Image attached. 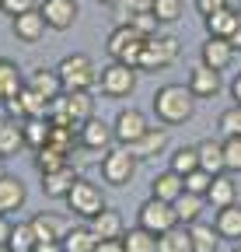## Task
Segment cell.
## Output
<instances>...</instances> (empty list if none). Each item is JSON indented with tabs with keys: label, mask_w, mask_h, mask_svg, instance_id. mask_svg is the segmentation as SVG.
Instances as JSON below:
<instances>
[{
	"label": "cell",
	"mask_w": 241,
	"mask_h": 252,
	"mask_svg": "<svg viewBox=\"0 0 241 252\" xmlns=\"http://www.w3.org/2000/svg\"><path fill=\"white\" fill-rule=\"evenodd\" d=\"M154 112L164 126H182L196 112V94L189 84H164L154 91Z\"/></svg>",
	"instance_id": "cell-1"
},
{
	"label": "cell",
	"mask_w": 241,
	"mask_h": 252,
	"mask_svg": "<svg viewBox=\"0 0 241 252\" xmlns=\"http://www.w3.org/2000/svg\"><path fill=\"white\" fill-rule=\"evenodd\" d=\"M59 81H63V91H91V84L98 81L95 74V63L87 60L84 53H70L59 60V67H56Z\"/></svg>",
	"instance_id": "cell-2"
},
{
	"label": "cell",
	"mask_w": 241,
	"mask_h": 252,
	"mask_svg": "<svg viewBox=\"0 0 241 252\" xmlns=\"http://www.w3.org/2000/svg\"><path fill=\"white\" fill-rule=\"evenodd\" d=\"M178 56V39L175 35H150L143 39V49L136 56V70H161V67H171Z\"/></svg>",
	"instance_id": "cell-3"
},
{
	"label": "cell",
	"mask_w": 241,
	"mask_h": 252,
	"mask_svg": "<svg viewBox=\"0 0 241 252\" xmlns=\"http://www.w3.org/2000/svg\"><path fill=\"white\" fill-rule=\"evenodd\" d=\"M98 168H102V179L108 186H126L136 175V158H133V151L126 144H115V147L105 151V158H102Z\"/></svg>",
	"instance_id": "cell-4"
},
{
	"label": "cell",
	"mask_w": 241,
	"mask_h": 252,
	"mask_svg": "<svg viewBox=\"0 0 241 252\" xmlns=\"http://www.w3.org/2000/svg\"><path fill=\"white\" fill-rule=\"evenodd\" d=\"M67 207H70V214H77V217H84V220H91L95 214L105 210V196H102V189H98L95 182L77 179L74 189L67 193Z\"/></svg>",
	"instance_id": "cell-5"
},
{
	"label": "cell",
	"mask_w": 241,
	"mask_h": 252,
	"mask_svg": "<svg viewBox=\"0 0 241 252\" xmlns=\"http://www.w3.org/2000/svg\"><path fill=\"white\" fill-rule=\"evenodd\" d=\"M98 84H102V91L108 98H126V94L136 88V67L133 63H123V60H112L98 74Z\"/></svg>",
	"instance_id": "cell-6"
},
{
	"label": "cell",
	"mask_w": 241,
	"mask_h": 252,
	"mask_svg": "<svg viewBox=\"0 0 241 252\" xmlns=\"http://www.w3.org/2000/svg\"><path fill=\"white\" fill-rule=\"evenodd\" d=\"M105 49H108L112 60H123V63H133V67H136V56L143 49V35H140L133 25H119L112 35H108Z\"/></svg>",
	"instance_id": "cell-7"
},
{
	"label": "cell",
	"mask_w": 241,
	"mask_h": 252,
	"mask_svg": "<svg viewBox=\"0 0 241 252\" xmlns=\"http://www.w3.org/2000/svg\"><path fill=\"white\" fill-rule=\"evenodd\" d=\"M140 224L147 231H154V235H164L168 228L178 224V214H175V203L168 200H158V196H150L143 207H140Z\"/></svg>",
	"instance_id": "cell-8"
},
{
	"label": "cell",
	"mask_w": 241,
	"mask_h": 252,
	"mask_svg": "<svg viewBox=\"0 0 241 252\" xmlns=\"http://www.w3.org/2000/svg\"><path fill=\"white\" fill-rule=\"evenodd\" d=\"M39 11L53 32H67L77 21V0H42Z\"/></svg>",
	"instance_id": "cell-9"
},
{
	"label": "cell",
	"mask_w": 241,
	"mask_h": 252,
	"mask_svg": "<svg viewBox=\"0 0 241 252\" xmlns=\"http://www.w3.org/2000/svg\"><path fill=\"white\" fill-rule=\"evenodd\" d=\"M220 74L224 70H214V67H206V63L199 60L196 67L189 70V88H192V94L196 98H214V94H220Z\"/></svg>",
	"instance_id": "cell-10"
},
{
	"label": "cell",
	"mask_w": 241,
	"mask_h": 252,
	"mask_svg": "<svg viewBox=\"0 0 241 252\" xmlns=\"http://www.w3.org/2000/svg\"><path fill=\"white\" fill-rule=\"evenodd\" d=\"M147 130H150V126H147V116H143L140 109H123V112H119V119H115V126H112V133H115L119 144H133V140L143 137Z\"/></svg>",
	"instance_id": "cell-11"
},
{
	"label": "cell",
	"mask_w": 241,
	"mask_h": 252,
	"mask_svg": "<svg viewBox=\"0 0 241 252\" xmlns=\"http://www.w3.org/2000/svg\"><path fill=\"white\" fill-rule=\"evenodd\" d=\"M199 56H203L206 67H214V70H227V67H231V60H234V42H231V39H220V35H206V42H203Z\"/></svg>",
	"instance_id": "cell-12"
},
{
	"label": "cell",
	"mask_w": 241,
	"mask_h": 252,
	"mask_svg": "<svg viewBox=\"0 0 241 252\" xmlns=\"http://www.w3.org/2000/svg\"><path fill=\"white\" fill-rule=\"evenodd\" d=\"M11 28H14V39L18 42H39L42 35H46V18H42V11L35 7V11H25V14H18V18H11Z\"/></svg>",
	"instance_id": "cell-13"
},
{
	"label": "cell",
	"mask_w": 241,
	"mask_h": 252,
	"mask_svg": "<svg viewBox=\"0 0 241 252\" xmlns=\"http://www.w3.org/2000/svg\"><path fill=\"white\" fill-rule=\"evenodd\" d=\"M25 147V130H21V123L18 116L11 112H0V158H11Z\"/></svg>",
	"instance_id": "cell-14"
},
{
	"label": "cell",
	"mask_w": 241,
	"mask_h": 252,
	"mask_svg": "<svg viewBox=\"0 0 241 252\" xmlns=\"http://www.w3.org/2000/svg\"><path fill=\"white\" fill-rule=\"evenodd\" d=\"M108 137H115V133L108 130V123H102L98 116L84 119L80 130H77V140H80L87 151H108Z\"/></svg>",
	"instance_id": "cell-15"
},
{
	"label": "cell",
	"mask_w": 241,
	"mask_h": 252,
	"mask_svg": "<svg viewBox=\"0 0 241 252\" xmlns=\"http://www.w3.org/2000/svg\"><path fill=\"white\" fill-rule=\"evenodd\" d=\"M182 193H186V175H178L175 168H164L161 175H154V182H150V196H158V200L175 203Z\"/></svg>",
	"instance_id": "cell-16"
},
{
	"label": "cell",
	"mask_w": 241,
	"mask_h": 252,
	"mask_svg": "<svg viewBox=\"0 0 241 252\" xmlns=\"http://www.w3.org/2000/svg\"><path fill=\"white\" fill-rule=\"evenodd\" d=\"M25 200H28V189H25V182L18 175H4V179H0V214L21 210Z\"/></svg>",
	"instance_id": "cell-17"
},
{
	"label": "cell",
	"mask_w": 241,
	"mask_h": 252,
	"mask_svg": "<svg viewBox=\"0 0 241 252\" xmlns=\"http://www.w3.org/2000/svg\"><path fill=\"white\" fill-rule=\"evenodd\" d=\"M80 175L70 168V165H63V168H56V172H46L42 175V193L46 196H59V200H67V193L74 189V182H77Z\"/></svg>",
	"instance_id": "cell-18"
},
{
	"label": "cell",
	"mask_w": 241,
	"mask_h": 252,
	"mask_svg": "<svg viewBox=\"0 0 241 252\" xmlns=\"http://www.w3.org/2000/svg\"><path fill=\"white\" fill-rule=\"evenodd\" d=\"M32 228H35L39 242H63V235L70 231L67 220L59 217V214H49V210H42V214L32 217Z\"/></svg>",
	"instance_id": "cell-19"
},
{
	"label": "cell",
	"mask_w": 241,
	"mask_h": 252,
	"mask_svg": "<svg viewBox=\"0 0 241 252\" xmlns=\"http://www.w3.org/2000/svg\"><path fill=\"white\" fill-rule=\"evenodd\" d=\"M126 147L133 151L136 161H147V158H158V154L168 147V133H164V130H147L143 137H136V140L126 144Z\"/></svg>",
	"instance_id": "cell-20"
},
{
	"label": "cell",
	"mask_w": 241,
	"mask_h": 252,
	"mask_svg": "<svg viewBox=\"0 0 241 252\" xmlns=\"http://www.w3.org/2000/svg\"><path fill=\"white\" fill-rule=\"evenodd\" d=\"M25 84H28V81H21L18 63L0 56V102H11V98H18V94L25 91Z\"/></svg>",
	"instance_id": "cell-21"
},
{
	"label": "cell",
	"mask_w": 241,
	"mask_h": 252,
	"mask_svg": "<svg viewBox=\"0 0 241 252\" xmlns=\"http://www.w3.org/2000/svg\"><path fill=\"white\" fill-rule=\"evenodd\" d=\"M158 249H161V252H196L192 228H189V224H175V228H168L164 235H158Z\"/></svg>",
	"instance_id": "cell-22"
},
{
	"label": "cell",
	"mask_w": 241,
	"mask_h": 252,
	"mask_svg": "<svg viewBox=\"0 0 241 252\" xmlns=\"http://www.w3.org/2000/svg\"><path fill=\"white\" fill-rule=\"evenodd\" d=\"M63 98H67V116H70V123L80 130V123L95 116V98H91V91H63Z\"/></svg>",
	"instance_id": "cell-23"
},
{
	"label": "cell",
	"mask_w": 241,
	"mask_h": 252,
	"mask_svg": "<svg viewBox=\"0 0 241 252\" xmlns=\"http://www.w3.org/2000/svg\"><path fill=\"white\" fill-rule=\"evenodd\" d=\"M21 130H25V144L32 147V151H39V147H46L49 137H53V119H49V116H28Z\"/></svg>",
	"instance_id": "cell-24"
},
{
	"label": "cell",
	"mask_w": 241,
	"mask_h": 252,
	"mask_svg": "<svg viewBox=\"0 0 241 252\" xmlns=\"http://www.w3.org/2000/svg\"><path fill=\"white\" fill-rule=\"evenodd\" d=\"M214 228L220 238L227 242H241V207L231 203V207H220L217 210V220H214Z\"/></svg>",
	"instance_id": "cell-25"
},
{
	"label": "cell",
	"mask_w": 241,
	"mask_h": 252,
	"mask_svg": "<svg viewBox=\"0 0 241 252\" xmlns=\"http://www.w3.org/2000/svg\"><path fill=\"white\" fill-rule=\"evenodd\" d=\"M91 228H95L98 238H123V235H126V228H123V214L112 210V207H105L102 214L91 217Z\"/></svg>",
	"instance_id": "cell-26"
},
{
	"label": "cell",
	"mask_w": 241,
	"mask_h": 252,
	"mask_svg": "<svg viewBox=\"0 0 241 252\" xmlns=\"http://www.w3.org/2000/svg\"><path fill=\"white\" fill-rule=\"evenodd\" d=\"M234 196H238V186H234V179L231 175H214V182H210V189H206V203H214L217 210L220 207H231L234 203Z\"/></svg>",
	"instance_id": "cell-27"
},
{
	"label": "cell",
	"mask_w": 241,
	"mask_h": 252,
	"mask_svg": "<svg viewBox=\"0 0 241 252\" xmlns=\"http://www.w3.org/2000/svg\"><path fill=\"white\" fill-rule=\"evenodd\" d=\"M196 147H199V168H206L210 175L227 172V165H224V144L220 140H199Z\"/></svg>",
	"instance_id": "cell-28"
},
{
	"label": "cell",
	"mask_w": 241,
	"mask_h": 252,
	"mask_svg": "<svg viewBox=\"0 0 241 252\" xmlns=\"http://www.w3.org/2000/svg\"><path fill=\"white\" fill-rule=\"evenodd\" d=\"M98 242H102V238L95 235L91 224H84V228L77 224V228H70V231L63 235V249H67V252H95Z\"/></svg>",
	"instance_id": "cell-29"
},
{
	"label": "cell",
	"mask_w": 241,
	"mask_h": 252,
	"mask_svg": "<svg viewBox=\"0 0 241 252\" xmlns=\"http://www.w3.org/2000/svg\"><path fill=\"white\" fill-rule=\"evenodd\" d=\"M203 207H206V196H199V193H186L175 200V214H178V224H196L199 220V214H203Z\"/></svg>",
	"instance_id": "cell-30"
},
{
	"label": "cell",
	"mask_w": 241,
	"mask_h": 252,
	"mask_svg": "<svg viewBox=\"0 0 241 252\" xmlns=\"http://www.w3.org/2000/svg\"><path fill=\"white\" fill-rule=\"evenodd\" d=\"M234 28H238V11H234V7H220L217 14H210V18H206V32H210V35L231 39V35H234Z\"/></svg>",
	"instance_id": "cell-31"
},
{
	"label": "cell",
	"mask_w": 241,
	"mask_h": 252,
	"mask_svg": "<svg viewBox=\"0 0 241 252\" xmlns=\"http://www.w3.org/2000/svg\"><path fill=\"white\" fill-rule=\"evenodd\" d=\"M123 245H126V252H161V249H158V235L147 231L143 224L130 228V231L123 235Z\"/></svg>",
	"instance_id": "cell-32"
},
{
	"label": "cell",
	"mask_w": 241,
	"mask_h": 252,
	"mask_svg": "<svg viewBox=\"0 0 241 252\" xmlns=\"http://www.w3.org/2000/svg\"><path fill=\"white\" fill-rule=\"evenodd\" d=\"M28 88H35L42 98H49V102H53L56 94L63 91V81H59V74H53V70H46V67H42V70H35L32 77H28Z\"/></svg>",
	"instance_id": "cell-33"
},
{
	"label": "cell",
	"mask_w": 241,
	"mask_h": 252,
	"mask_svg": "<svg viewBox=\"0 0 241 252\" xmlns=\"http://www.w3.org/2000/svg\"><path fill=\"white\" fill-rule=\"evenodd\" d=\"M168 168H175L178 175L196 172V168H199V147H178V151L171 154V165H168Z\"/></svg>",
	"instance_id": "cell-34"
},
{
	"label": "cell",
	"mask_w": 241,
	"mask_h": 252,
	"mask_svg": "<svg viewBox=\"0 0 241 252\" xmlns=\"http://www.w3.org/2000/svg\"><path fill=\"white\" fill-rule=\"evenodd\" d=\"M63 165H67V154H63V151H56V147H49V144L35 151V168H39L42 175H46V172H56V168H63Z\"/></svg>",
	"instance_id": "cell-35"
},
{
	"label": "cell",
	"mask_w": 241,
	"mask_h": 252,
	"mask_svg": "<svg viewBox=\"0 0 241 252\" xmlns=\"http://www.w3.org/2000/svg\"><path fill=\"white\" fill-rule=\"evenodd\" d=\"M126 25H133V28L140 32V35H143V39H150V35H158V32L164 28V25L158 21V14H154V11H133Z\"/></svg>",
	"instance_id": "cell-36"
},
{
	"label": "cell",
	"mask_w": 241,
	"mask_h": 252,
	"mask_svg": "<svg viewBox=\"0 0 241 252\" xmlns=\"http://www.w3.org/2000/svg\"><path fill=\"white\" fill-rule=\"evenodd\" d=\"M18 102H21V112H25V116H49V112H46L49 98H42V94H39L35 88H28V84H25V91L18 94Z\"/></svg>",
	"instance_id": "cell-37"
},
{
	"label": "cell",
	"mask_w": 241,
	"mask_h": 252,
	"mask_svg": "<svg viewBox=\"0 0 241 252\" xmlns=\"http://www.w3.org/2000/svg\"><path fill=\"white\" fill-rule=\"evenodd\" d=\"M35 245H39V235L32 228V220H28V224H14V235H11V249L14 252H32Z\"/></svg>",
	"instance_id": "cell-38"
},
{
	"label": "cell",
	"mask_w": 241,
	"mask_h": 252,
	"mask_svg": "<svg viewBox=\"0 0 241 252\" xmlns=\"http://www.w3.org/2000/svg\"><path fill=\"white\" fill-rule=\"evenodd\" d=\"M192 228V242H196V252H214L217 249V228L214 224H199V220H196V224H189Z\"/></svg>",
	"instance_id": "cell-39"
},
{
	"label": "cell",
	"mask_w": 241,
	"mask_h": 252,
	"mask_svg": "<svg viewBox=\"0 0 241 252\" xmlns=\"http://www.w3.org/2000/svg\"><path fill=\"white\" fill-rule=\"evenodd\" d=\"M158 14V21L161 25H175L178 18H182V11H186V4L182 0H154V7H150Z\"/></svg>",
	"instance_id": "cell-40"
},
{
	"label": "cell",
	"mask_w": 241,
	"mask_h": 252,
	"mask_svg": "<svg viewBox=\"0 0 241 252\" xmlns=\"http://www.w3.org/2000/svg\"><path fill=\"white\" fill-rule=\"evenodd\" d=\"M217 126H220V133H224V137H241V105L234 102L231 109H224Z\"/></svg>",
	"instance_id": "cell-41"
},
{
	"label": "cell",
	"mask_w": 241,
	"mask_h": 252,
	"mask_svg": "<svg viewBox=\"0 0 241 252\" xmlns=\"http://www.w3.org/2000/svg\"><path fill=\"white\" fill-rule=\"evenodd\" d=\"M74 137H77V126H56L53 123V137H49V147H56V151H70L74 147Z\"/></svg>",
	"instance_id": "cell-42"
},
{
	"label": "cell",
	"mask_w": 241,
	"mask_h": 252,
	"mask_svg": "<svg viewBox=\"0 0 241 252\" xmlns=\"http://www.w3.org/2000/svg\"><path fill=\"white\" fill-rule=\"evenodd\" d=\"M224 165H227V172H241V137L224 140Z\"/></svg>",
	"instance_id": "cell-43"
},
{
	"label": "cell",
	"mask_w": 241,
	"mask_h": 252,
	"mask_svg": "<svg viewBox=\"0 0 241 252\" xmlns=\"http://www.w3.org/2000/svg\"><path fill=\"white\" fill-rule=\"evenodd\" d=\"M210 182H214V175H210L206 168H196V172L186 175V189H189V193H199V196H206Z\"/></svg>",
	"instance_id": "cell-44"
},
{
	"label": "cell",
	"mask_w": 241,
	"mask_h": 252,
	"mask_svg": "<svg viewBox=\"0 0 241 252\" xmlns=\"http://www.w3.org/2000/svg\"><path fill=\"white\" fill-rule=\"evenodd\" d=\"M39 4H42V0H4V4H0V11L11 14V18H18V14H25V11H35Z\"/></svg>",
	"instance_id": "cell-45"
},
{
	"label": "cell",
	"mask_w": 241,
	"mask_h": 252,
	"mask_svg": "<svg viewBox=\"0 0 241 252\" xmlns=\"http://www.w3.org/2000/svg\"><path fill=\"white\" fill-rule=\"evenodd\" d=\"M220 7H227V0H196V11H199L203 18H210V14H217Z\"/></svg>",
	"instance_id": "cell-46"
},
{
	"label": "cell",
	"mask_w": 241,
	"mask_h": 252,
	"mask_svg": "<svg viewBox=\"0 0 241 252\" xmlns=\"http://www.w3.org/2000/svg\"><path fill=\"white\" fill-rule=\"evenodd\" d=\"M95 252H126V245H123V238H102Z\"/></svg>",
	"instance_id": "cell-47"
},
{
	"label": "cell",
	"mask_w": 241,
	"mask_h": 252,
	"mask_svg": "<svg viewBox=\"0 0 241 252\" xmlns=\"http://www.w3.org/2000/svg\"><path fill=\"white\" fill-rule=\"evenodd\" d=\"M11 235H14V224L7 220V214H0V245H11Z\"/></svg>",
	"instance_id": "cell-48"
},
{
	"label": "cell",
	"mask_w": 241,
	"mask_h": 252,
	"mask_svg": "<svg viewBox=\"0 0 241 252\" xmlns=\"http://www.w3.org/2000/svg\"><path fill=\"white\" fill-rule=\"evenodd\" d=\"M119 7H126L130 14H133V11H150V7H154V0H123Z\"/></svg>",
	"instance_id": "cell-49"
},
{
	"label": "cell",
	"mask_w": 241,
	"mask_h": 252,
	"mask_svg": "<svg viewBox=\"0 0 241 252\" xmlns=\"http://www.w3.org/2000/svg\"><path fill=\"white\" fill-rule=\"evenodd\" d=\"M32 252H67V249H63V242H39Z\"/></svg>",
	"instance_id": "cell-50"
},
{
	"label": "cell",
	"mask_w": 241,
	"mask_h": 252,
	"mask_svg": "<svg viewBox=\"0 0 241 252\" xmlns=\"http://www.w3.org/2000/svg\"><path fill=\"white\" fill-rule=\"evenodd\" d=\"M231 98H234V102L241 105V74H238V77L231 81Z\"/></svg>",
	"instance_id": "cell-51"
},
{
	"label": "cell",
	"mask_w": 241,
	"mask_h": 252,
	"mask_svg": "<svg viewBox=\"0 0 241 252\" xmlns=\"http://www.w3.org/2000/svg\"><path fill=\"white\" fill-rule=\"evenodd\" d=\"M234 49H241V11H238V28H234V35H231Z\"/></svg>",
	"instance_id": "cell-52"
},
{
	"label": "cell",
	"mask_w": 241,
	"mask_h": 252,
	"mask_svg": "<svg viewBox=\"0 0 241 252\" xmlns=\"http://www.w3.org/2000/svg\"><path fill=\"white\" fill-rule=\"evenodd\" d=\"M98 4H105V7H119L123 0H98Z\"/></svg>",
	"instance_id": "cell-53"
},
{
	"label": "cell",
	"mask_w": 241,
	"mask_h": 252,
	"mask_svg": "<svg viewBox=\"0 0 241 252\" xmlns=\"http://www.w3.org/2000/svg\"><path fill=\"white\" fill-rule=\"evenodd\" d=\"M4 175H7V172H4V158H0V179H4Z\"/></svg>",
	"instance_id": "cell-54"
},
{
	"label": "cell",
	"mask_w": 241,
	"mask_h": 252,
	"mask_svg": "<svg viewBox=\"0 0 241 252\" xmlns=\"http://www.w3.org/2000/svg\"><path fill=\"white\" fill-rule=\"evenodd\" d=\"M0 252H14V249H11V245H0Z\"/></svg>",
	"instance_id": "cell-55"
},
{
	"label": "cell",
	"mask_w": 241,
	"mask_h": 252,
	"mask_svg": "<svg viewBox=\"0 0 241 252\" xmlns=\"http://www.w3.org/2000/svg\"><path fill=\"white\" fill-rule=\"evenodd\" d=\"M231 252H241V245H234V249H231Z\"/></svg>",
	"instance_id": "cell-56"
},
{
	"label": "cell",
	"mask_w": 241,
	"mask_h": 252,
	"mask_svg": "<svg viewBox=\"0 0 241 252\" xmlns=\"http://www.w3.org/2000/svg\"><path fill=\"white\" fill-rule=\"evenodd\" d=\"M0 4H4V0H0Z\"/></svg>",
	"instance_id": "cell-57"
}]
</instances>
